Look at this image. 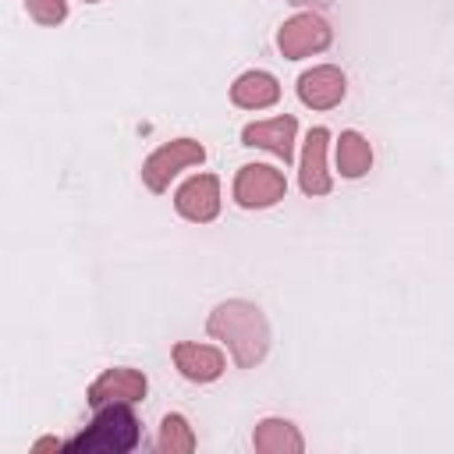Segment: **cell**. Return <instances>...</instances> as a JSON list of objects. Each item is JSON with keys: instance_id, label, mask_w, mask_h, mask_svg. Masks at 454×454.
<instances>
[{"instance_id": "17", "label": "cell", "mask_w": 454, "mask_h": 454, "mask_svg": "<svg viewBox=\"0 0 454 454\" xmlns=\"http://www.w3.org/2000/svg\"><path fill=\"white\" fill-rule=\"evenodd\" d=\"M46 447H64V443H60V440H39V443H35V450H46Z\"/></svg>"}, {"instance_id": "12", "label": "cell", "mask_w": 454, "mask_h": 454, "mask_svg": "<svg viewBox=\"0 0 454 454\" xmlns=\"http://www.w3.org/2000/svg\"><path fill=\"white\" fill-rule=\"evenodd\" d=\"M231 99L234 106L241 110H262V106H273L280 99V85L273 74L266 71H245L234 85H231Z\"/></svg>"}, {"instance_id": "3", "label": "cell", "mask_w": 454, "mask_h": 454, "mask_svg": "<svg viewBox=\"0 0 454 454\" xmlns=\"http://www.w3.org/2000/svg\"><path fill=\"white\" fill-rule=\"evenodd\" d=\"M206 160V149L195 138H174L167 145H160L145 163H142V181L149 192H167L170 177L184 167H195Z\"/></svg>"}, {"instance_id": "8", "label": "cell", "mask_w": 454, "mask_h": 454, "mask_svg": "<svg viewBox=\"0 0 454 454\" xmlns=\"http://www.w3.org/2000/svg\"><path fill=\"white\" fill-rule=\"evenodd\" d=\"M145 376L138 369H106L92 387H89V404L99 408L106 401H142L145 397Z\"/></svg>"}, {"instance_id": "9", "label": "cell", "mask_w": 454, "mask_h": 454, "mask_svg": "<svg viewBox=\"0 0 454 454\" xmlns=\"http://www.w3.org/2000/svg\"><path fill=\"white\" fill-rule=\"evenodd\" d=\"M298 96L312 110H330V106H337L344 99V74L337 67H330V64L312 67V71H305L298 78Z\"/></svg>"}, {"instance_id": "10", "label": "cell", "mask_w": 454, "mask_h": 454, "mask_svg": "<svg viewBox=\"0 0 454 454\" xmlns=\"http://www.w3.org/2000/svg\"><path fill=\"white\" fill-rule=\"evenodd\" d=\"M174 362H177L181 376L192 380V383H209V380H216L223 372V355L216 348H209V344L181 340V344H174Z\"/></svg>"}, {"instance_id": "11", "label": "cell", "mask_w": 454, "mask_h": 454, "mask_svg": "<svg viewBox=\"0 0 454 454\" xmlns=\"http://www.w3.org/2000/svg\"><path fill=\"white\" fill-rule=\"evenodd\" d=\"M326 128H312L305 138V156H301V192L305 195H326L330 192V174H326Z\"/></svg>"}, {"instance_id": "5", "label": "cell", "mask_w": 454, "mask_h": 454, "mask_svg": "<svg viewBox=\"0 0 454 454\" xmlns=\"http://www.w3.org/2000/svg\"><path fill=\"white\" fill-rule=\"evenodd\" d=\"M277 46L284 57L298 60V57H309V53H319L330 46V25L319 18V14H294L291 21H284V28L277 32Z\"/></svg>"}, {"instance_id": "6", "label": "cell", "mask_w": 454, "mask_h": 454, "mask_svg": "<svg viewBox=\"0 0 454 454\" xmlns=\"http://www.w3.org/2000/svg\"><path fill=\"white\" fill-rule=\"evenodd\" d=\"M174 206L184 220L192 223H209L216 213H220V181L213 174H195L188 177L177 195H174Z\"/></svg>"}, {"instance_id": "2", "label": "cell", "mask_w": 454, "mask_h": 454, "mask_svg": "<svg viewBox=\"0 0 454 454\" xmlns=\"http://www.w3.org/2000/svg\"><path fill=\"white\" fill-rule=\"evenodd\" d=\"M138 440H142V426H138V415L131 411V404L106 401L96 408L92 422L64 443V450H71V454H128L138 447Z\"/></svg>"}, {"instance_id": "4", "label": "cell", "mask_w": 454, "mask_h": 454, "mask_svg": "<svg viewBox=\"0 0 454 454\" xmlns=\"http://www.w3.org/2000/svg\"><path fill=\"white\" fill-rule=\"evenodd\" d=\"M287 192V181L277 167H266V163H248L238 170L234 177V199L238 206L245 209H262V206H273L280 202Z\"/></svg>"}, {"instance_id": "7", "label": "cell", "mask_w": 454, "mask_h": 454, "mask_svg": "<svg viewBox=\"0 0 454 454\" xmlns=\"http://www.w3.org/2000/svg\"><path fill=\"white\" fill-rule=\"evenodd\" d=\"M294 131H298V121L291 114L284 117H273V121H255L241 131V142L245 145H259V149H270L273 156H280L284 163H291L294 156Z\"/></svg>"}, {"instance_id": "18", "label": "cell", "mask_w": 454, "mask_h": 454, "mask_svg": "<svg viewBox=\"0 0 454 454\" xmlns=\"http://www.w3.org/2000/svg\"><path fill=\"white\" fill-rule=\"evenodd\" d=\"M291 4H312V7H326L330 0H291Z\"/></svg>"}, {"instance_id": "14", "label": "cell", "mask_w": 454, "mask_h": 454, "mask_svg": "<svg viewBox=\"0 0 454 454\" xmlns=\"http://www.w3.org/2000/svg\"><path fill=\"white\" fill-rule=\"evenodd\" d=\"M372 167V149L358 131H340L337 138V170L344 177H362Z\"/></svg>"}, {"instance_id": "16", "label": "cell", "mask_w": 454, "mask_h": 454, "mask_svg": "<svg viewBox=\"0 0 454 454\" xmlns=\"http://www.w3.org/2000/svg\"><path fill=\"white\" fill-rule=\"evenodd\" d=\"M25 7L39 25H60L67 18V4L64 0H25Z\"/></svg>"}, {"instance_id": "15", "label": "cell", "mask_w": 454, "mask_h": 454, "mask_svg": "<svg viewBox=\"0 0 454 454\" xmlns=\"http://www.w3.org/2000/svg\"><path fill=\"white\" fill-rule=\"evenodd\" d=\"M156 447L163 454H188V450H195V436H192V426L184 422V415H167L163 419Z\"/></svg>"}, {"instance_id": "1", "label": "cell", "mask_w": 454, "mask_h": 454, "mask_svg": "<svg viewBox=\"0 0 454 454\" xmlns=\"http://www.w3.org/2000/svg\"><path fill=\"white\" fill-rule=\"evenodd\" d=\"M206 330L231 348V355H234V362L241 369H252L270 351L266 316L252 301H223V305H216L209 323H206Z\"/></svg>"}, {"instance_id": "19", "label": "cell", "mask_w": 454, "mask_h": 454, "mask_svg": "<svg viewBox=\"0 0 454 454\" xmlns=\"http://www.w3.org/2000/svg\"><path fill=\"white\" fill-rule=\"evenodd\" d=\"M85 4H96V0H85Z\"/></svg>"}, {"instance_id": "13", "label": "cell", "mask_w": 454, "mask_h": 454, "mask_svg": "<svg viewBox=\"0 0 454 454\" xmlns=\"http://www.w3.org/2000/svg\"><path fill=\"white\" fill-rule=\"evenodd\" d=\"M255 450L259 454H298L301 450V436L298 429L287 422V419H266L255 426V436H252Z\"/></svg>"}]
</instances>
